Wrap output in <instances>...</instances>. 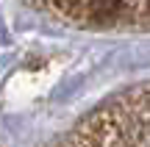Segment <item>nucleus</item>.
<instances>
[{
	"mask_svg": "<svg viewBox=\"0 0 150 147\" xmlns=\"http://www.w3.org/2000/svg\"><path fill=\"white\" fill-rule=\"evenodd\" d=\"M67 147H150V83L97 108Z\"/></svg>",
	"mask_w": 150,
	"mask_h": 147,
	"instance_id": "f257e3e1",
	"label": "nucleus"
}]
</instances>
